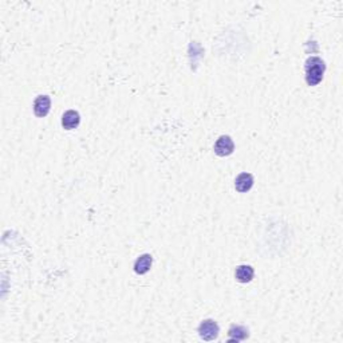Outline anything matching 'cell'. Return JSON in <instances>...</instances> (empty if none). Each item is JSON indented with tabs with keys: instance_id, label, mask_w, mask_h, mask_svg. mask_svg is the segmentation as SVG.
Instances as JSON below:
<instances>
[{
	"instance_id": "4",
	"label": "cell",
	"mask_w": 343,
	"mask_h": 343,
	"mask_svg": "<svg viewBox=\"0 0 343 343\" xmlns=\"http://www.w3.org/2000/svg\"><path fill=\"white\" fill-rule=\"evenodd\" d=\"M51 109V99L48 95H39L34 102V113L38 118H43L50 113Z\"/></svg>"
},
{
	"instance_id": "6",
	"label": "cell",
	"mask_w": 343,
	"mask_h": 343,
	"mask_svg": "<svg viewBox=\"0 0 343 343\" xmlns=\"http://www.w3.org/2000/svg\"><path fill=\"white\" fill-rule=\"evenodd\" d=\"M253 186V177L251 173H240L236 177L235 188L239 193H247Z\"/></svg>"
},
{
	"instance_id": "8",
	"label": "cell",
	"mask_w": 343,
	"mask_h": 343,
	"mask_svg": "<svg viewBox=\"0 0 343 343\" xmlns=\"http://www.w3.org/2000/svg\"><path fill=\"white\" fill-rule=\"evenodd\" d=\"M253 275H255V271H253L252 267L243 264V266H239L236 268L235 278L239 283H249L253 279Z\"/></svg>"
},
{
	"instance_id": "5",
	"label": "cell",
	"mask_w": 343,
	"mask_h": 343,
	"mask_svg": "<svg viewBox=\"0 0 343 343\" xmlns=\"http://www.w3.org/2000/svg\"><path fill=\"white\" fill-rule=\"evenodd\" d=\"M79 122H81V116L77 110H67L62 116V126L66 130L77 129L79 126Z\"/></svg>"
},
{
	"instance_id": "1",
	"label": "cell",
	"mask_w": 343,
	"mask_h": 343,
	"mask_svg": "<svg viewBox=\"0 0 343 343\" xmlns=\"http://www.w3.org/2000/svg\"><path fill=\"white\" fill-rule=\"evenodd\" d=\"M306 70V82L309 86L319 85L325 75L326 64L319 58V56H310L306 60L305 64Z\"/></svg>"
},
{
	"instance_id": "7",
	"label": "cell",
	"mask_w": 343,
	"mask_h": 343,
	"mask_svg": "<svg viewBox=\"0 0 343 343\" xmlns=\"http://www.w3.org/2000/svg\"><path fill=\"white\" fill-rule=\"evenodd\" d=\"M152 263H153V257L149 253H144L138 257L136 263H134V272L138 275H145L149 272L152 268Z\"/></svg>"
},
{
	"instance_id": "9",
	"label": "cell",
	"mask_w": 343,
	"mask_h": 343,
	"mask_svg": "<svg viewBox=\"0 0 343 343\" xmlns=\"http://www.w3.org/2000/svg\"><path fill=\"white\" fill-rule=\"evenodd\" d=\"M228 334H229V341H244L245 338H248V329L240 325H232Z\"/></svg>"
},
{
	"instance_id": "3",
	"label": "cell",
	"mask_w": 343,
	"mask_h": 343,
	"mask_svg": "<svg viewBox=\"0 0 343 343\" xmlns=\"http://www.w3.org/2000/svg\"><path fill=\"white\" fill-rule=\"evenodd\" d=\"M235 150V144L229 136H221L214 144V153L219 157H227Z\"/></svg>"
},
{
	"instance_id": "2",
	"label": "cell",
	"mask_w": 343,
	"mask_h": 343,
	"mask_svg": "<svg viewBox=\"0 0 343 343\" xmlns=\"http://www.w3.org/2000/svg\"><path fill=\"white\" fill-rule=\"evenodd\" d=\"M220 329L219 325L213 321V319H205L201 322V325L198 326V335L201 337L204 341H214L219 337Z\"/></svg>"
}]
</instances>
